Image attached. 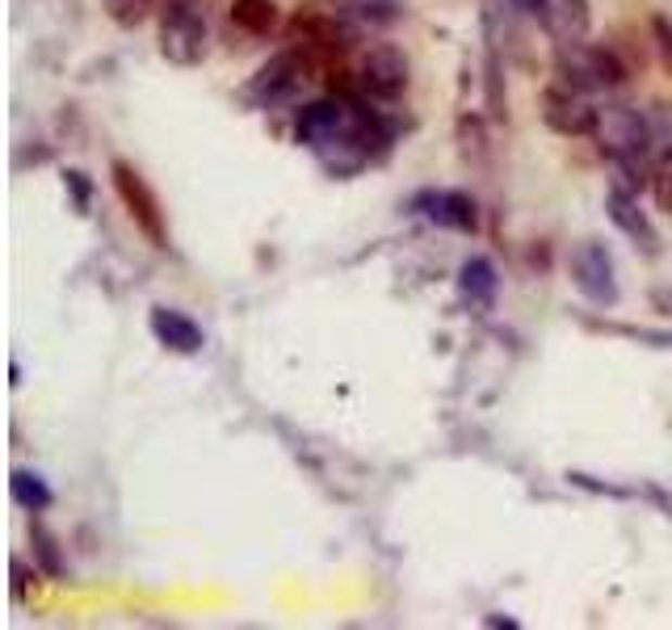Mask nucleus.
Listing matches in <instances>:
<instances>
[{
	"label": "nucleus",
	"mask_w": 672,
	"mask_h": 630,
	"mask_svg": "<svg viewBox=\"0 0 672 630\" xmlns=\"http://www.w3.org/2000/svg\"><path fill=\"white\" fill-rule=\"evenodd\" d=\"M299 139L332 173H357L366 160L375 156V148L386 143V130L353 93H337L303 105V114H299Z\"/></svg>",
	"instance_id": "f257e3e1"
},
{
	"label": "nucleus",
	"mask_w": 672,
	"mask_h": 630,
	"mask_svg": "<svg viewBox=\"0 0 672 630\" xmlns=\"http://www.w3.org/2000/svg\"><path fill=\"white\" fill-rule=\"evenodd\" d=\"M211 51L202 0H164L161 9V55L177 67H198Z\"/></svg>",
	"instance_id": "f03ea898"
},
{
	"label": "nucleus",
	"mask_w": 672,
	"mask_h": 630,
	"mask_svg": "<svg viewBox=\"0 0 672 630\" xmlns=\"http://www.w3.org/2000/svg\"><path fill=\"white\" fill-rule=\"evenodd\" d=\"M114 173V189L127 206V215L135 219V227L152 240V249H168V231H164V211H161V198L152 193V186L139 177V168H130L127 160H114L110 164Z\"/></svg>",
	"instance_id": "7ed1b4c3"
},
{
	"label": "nucleus",
	"mask_w": 672,
	"mask_h": 630,
	"mask_svg": "<svg viewBox=\"0 0 672 630\" xmlns=\"http://www.w3.org/2000/svg\"><path fill=\"white\" fill-rule=\"evenodd\" d=\"M572 282L576 290L597 303V307H613L618 303V274H613V256H609L606 244L597 240H584L576 252H572Z\"/></svg>",
	"instance_id": "20e7f679"
},
{
	"label": "nucleus",
	"mask_w": 672,
	"mask_h": 630,
	"mask_svg": "<svg viewBox=\"0 0 672 630\" xmlns=\"http://www.w3.org/2000/svg\"><path fill=\"white\" fill-rule=\"evenodd\" d=\"M597 139H601V148L609 152V160L647 156V148H651V126L639 118V110L606 105L601 118H597Z\"/></svg>",
	"instance_id": "39448f33"
},
{
	"label": "nucleus",
	"mask_w": 672,
	"mask_h": 630,
	"mask_svg": "<svg viewBox=\"0 0 672 630\" xmlns=\"http://www.w3.org/2000/svg\"><path fill=\"white\" fill-rule=\"evenodd\" d=\"M601 110H593V101L572 89V85H555L543 93V123L555 135H597Z\"/></svg>",
	"instance_id": "423d86ee"
},
{
	"label": "nucleus",
	"mask_w": 672,
	"mask_h": 630,
	"mask_svg": "<svg viewBox=\"0 0 672 630\" xmlns=\"http://www.w3.org/2000/svg\"><path fill=\"white\" fill-rule=\"evenodd\" d=\"M357 89L375 101H395V97L408 89V60L395 51V47H375L362 72H357Z\"/></svg>",
	"instance_id": "0eeeda50"
},
{
	"label": "nucleus",
	"mask_w": 672,
	"mask_h": 630,
	"mask_svg": "<svg viewBox=\"0 0 672 630\" xmlns=\"http://www.w3.org/2000/svg\"><path fill=\"white\" fill-rule=\"evenodd\" d=\"M413 206L429 223L446 227V231H462L467 236V231L480 227V211H476V202L462 189H424V193L413 198Z\"/></svg>",
	"instance_id": "6e6552de"
},
{
	"label": "nucleus",
	"mask_w": 672,
	"mask_h": 630,
	"mask_svg": "<svg viewBox=\"0 0 672 630\" xmlns=\"http://www.w3.org/2000/svg\"><path fill=\"white\" fill-rule=\"evenodd\" d=\"M307 72H312L307 55H299V51H282V55H274V60L256 72L253 97H261L265 105H274V101H287V97H294L299 89H303Z\"/></svg>",
	"instance_id": "1a4fd4ad"
},
{
	"label": "nucleus",
	"mask_w": 672,
	"mask_h": 630,
	"mask_svg": "<svg viewBox=\"0 0 672 630\" xmlns=\"http://www.w3.org/2000/svg\"><path fill=\"white\" fill-rule=\"evenodd\" d=\"M543 30L559 42V47H580L588 38V0H538V13Z\"/></svg>",
	"instance_id": "9d476101"
},
{
	"label": "nucleus",
	"mask_w": 672,
	"mask_h": 630,
	"mask_svg": "<svg viewBox=\"0 0 672 630\" xmlns=\"http://www.w3.org/2000/svg\"><path fill=\"white\" fill-rule=\"evenodd\" d=\"M606 215H609V223H613L622 236H631L643 252H660V236H656L651 219L639 211V198H635V193H626V189L613 186L606 198Z\"/></svg>",
	"instance_id": "9b49d317"
},
{
	"label": "nucleus",
	"mask_w": 672,
	"mask_h": 630,
	"mask_svg": "<svg viewBox=\"0 0 672 630\" xmlns=\"http://www.w3.org/2000/svg\"><path fill=\"white\" fill-rule=\"evenodd\" d=\"M152 337L168 345L173 353H202L206 345V337H202V328L193 324L186 312H173V307H152Z\"/></svg>",
	"instance_id": "f8f14e48"
},
{
	"label": "nucleus",
	"mask_w": 672,
	"mask_h": 630,
	"mask_svg": "<svg viewBox=\"0 0 672 630\" xmlns=\"http://www.w3.org/2000/svg\"><path fill=\"white\" fill-rule=\"evenodd\" d=\"M496 286H500V278H496V265H492L487 256L462 261V269H458V290H462L471 303L487 307V303L496 299Z\"/></svg>",
	"instance_id": "ddd939ff"
},
{
	"label": "nucleus",
	"mask_w": 672,
	"mask_h": 630,
	"mask_svg": "<svg viewBox=\"0 0 672 630\" xmlns=\"http://www.w3.org/2000/svg\"><path fill=\"white\" fill-rule=\"evenodd\" d=\"M231 22L244 34H253V38H265V34L278 30L282 13H278L274 0H236V4H231Z\"/></svg>",
	"instance_id": "4468645a"
},
{
	"label": "nucleus",
	"mask_w": 672,
	"mask_h": 630,
	"mask_svg": "<svg viewBox=\"0 0 672 630\" xmlns=\"http://www.w3.org/2000/svg\"><path fill=\"white\" fill-rule=\"evenodd\" d=\"M9 492H13V501L22 504V508H30V513H42V508H51V488L38 479V475L30 471H13V479H9Z\"/></svg>",
	"instance_id": "2eb2a0df"
},
{
	"label": "nucleus",
	"mask_w": 672,
	"mask_h": 630,
	"mask_svg": "<svg viewBox=\"0 0 672 630\" xmlns=\"http://www.w3.org/2000/svg\"><path fill=\"white\" fill-rule=\"evenodd\" d=\"M152 9H156V0H105V17L114 26H123V30L143 26L152 17Z\"/></svg>",
	"instance_id": "dca6fc26"
},
{
	"label": "nucleus",
	"mask_w": 672,
	"mask_h": 630,
	"mask_svg": "<svg viewBox=\"0 0 672 630\" xmlns=\"http://www.w3.org/2000/svg\"><path fill=\"white\" fill-rule=\"evenodd\" d=\"M30 542H34V555H38V567L47 571V576H64V559H60V542L55 534L47 530V526H30Z\"/></svg>",
	"instance_id": "f3484780"
},
{
	"label": "nucleus",
	"mask_w": 672,
	"mask_h": 630,
	"mask_svg": "<svg viewBox=\"0 0 672 630\" xmlns=\"http://www.w3.org/2000/svg\"><path fill=\"white\" fill-rule=\"evenodd\" d=\"M651 193H656V206L672 215V148L651 164Z\"/></svg>",
	"instance_id": "a211bd4d"
},
{
	"label": "nucleus",
	"mask_w": 672,
	"mask_h": 630,
	"mask_svg": "<svg viewBox=\"0 0 672 630\" xmlns=\"http://www.w3.org/2000/svg\"><path fill=\"white\" fill-rule=\"evenodd\" d=\"M651 38H656V51H660V63L672 76V22L669 17H651Z\"/></svg>",
	"instance_id": "6ab92c4d"
},
{
	"label": "nucleus",
	"mask_w": 672,
	"mask_h": 630,
	"mask_svg": "<svg viewBox=\"0 0 672 630\" xmlns=\"http://www.w3.org/2000/svg\"><path fill=\"white\" fill-rule=\"evenodd\" d=\"M30 580L34 571L22 559H13V601H26V593H30Z\"/></svg>",
	"instance_id": "aec40b11"
},
{
	"label": "nucleus",
	"mask_w": 672,
	"mask_h": 630,
	"mask_svg": "<svg viewBox=\"0 0 672 630\" xmlns=\"http://www.w3.org/2000/svg\"><path fill=\"white\" fill-rule=\"evenodd\" d=\"M67 186L76 189V198H80V206L89 202V186H85V173H67Z\"/></svg>",
	"instance_id": "412c9836"
},
{
	"label": "nucleus",
	"mask_w": 672,
	"mask_h": 630,
	"mask_svg": "<svg viewBox=\"0 0 672 630\" xmlns=\"http://www.w3.org/2000/svg\"><path fill=\"white\" fill-rule=\"evenodd\" d=\"M487 627H505V630H517V622H512V618H496V614H492V618H487Z\"/></svg>",
	"instance_id": "4be33fe9"
},
{
	"label": "nucleus",
	"mask_w": 672,
	"mask_h": 630,
	"mask_svg": "<svg viewBox=\"0 0 672 630\" xmlns=\"http://www.w3.org/2000/svg\"><path fill=\"white\" fill-rule=\"evenodd\" d=\"M521 13H538V0H512Z\"/></svg>",
	"instance_id": "5701e85b"
}]
</instances>
